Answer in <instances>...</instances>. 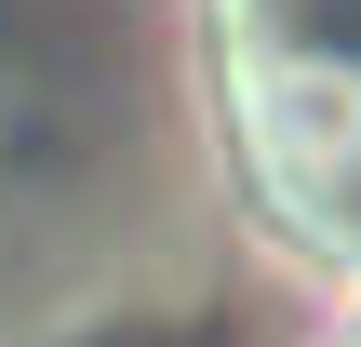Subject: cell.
<instances>
[{
  "mask_svg": "<svg viewBox=\"0 0 361 347\" xmlns=\"http://www.w3.org/2000/svg\"><path fill=\"white\" fill-rule=\"evenodd\" d=\"M241 134L268 147L281 187L348 201L361 187V53H335V40H268L241 67Z\"/></svg>",
  "mask_w": 361,
  "mask_h": 347,
  "instance_id": "obj_1",
  "label": "cell"
}]
</instances>
